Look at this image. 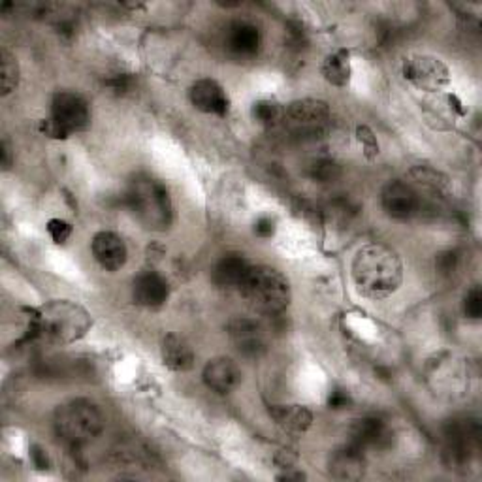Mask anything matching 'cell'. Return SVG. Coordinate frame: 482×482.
Returning <instances> with one entry per match:
<instances>
[{"mask_svg": "<svg viewBox=\"0 0 482 482\" xmlns=\"http://www.w3.org/2000/svg\"><path fill=\"white\" fill-rule=\"evenodd\" d=\"M356 290L370 299L392 296L404 281V263L399 254L385 244H368L360 247L351 266Z\"/></svg>", "mask_w": 482, "mask_h": 482, "instance_id": "1", "label": "cell"}, {"mask_svg": "<svg viewBox=\"0 0 482 482\" xmlns=\"http://www.w3.org/2000/svg\"><path fill=\"white\" fill-rule=\"evenodd\" d=\"M93 325L85 308L70 299H53L27 317V335L48 345H70L82 339Z\"/></svg>", "mask_w": 482, "mask_h": 482, "instance_id": "2", "label": "cell"}, {"mask_svg": "<svg viewBox=\"0 0 482 482\" xmlns=\"http://www.w3.org/2000/svg\"><path fill=\"white\" fill-rule=\"evenodd\" d=\"M127 202L134 217L149 230H168L174 220V204L165 183L151 175H138L129 191Z\"/></svg>", "mask_w": 482, "mask_h": 482, "instance_id": "3", "label": "cell"}, {"mask_svg": "<svg viewBox=\"0 0 482 482\" xmlns=\"http://www.w3.org/2000/svg\"><path fill=\"white\" fill-rule=\"evenodd\" d=\"M247 304L256 313L275 317L290 304V285L287 277L270 266H253L241 285Z\"/></svg>", "mask_w": 482, "mask_h": 482, "instance_id": "4", "label": "cell"}, {"mask_svg": "<svg viewBox=\"0 0 482 482\" xmlns=\"http://www.w3.org/2000/svg\"><path fill=\"white\" fill-rule=\"evenodd\" d=\"M55 432L72 449L87 445L104 428V416L89 399H72L55 411Z\"/></svg>", "mask_w": 482, "mask_h": 482, "instance_id": "5", "label": "cell"}, {"mask_svg": "<svg viewBox=\"0 0 482 482\" xmlns=\"http://www.w3.org/2000/svg\"><path fill=\"white\" fill-rule=\"evenodd\" d=\"M401 74L411 85L428 93H439L451 84L449 67L433 55H413L406 58Z\"/></svg>", "mask_w": 482, "mask_h": 482, "instance_id": "6", "label": "cell"}, {"mask_svg": "<svg viewBox=\"0 0 482 482\" xmlns=\"http://www.w3.org/2000/svg\"><path fill=\"white\" fill-rule=\"evenodd\" d=\"M51 119L67 136L82 132L91 123V110L87 100L72 91H60L53 96Z\"/></svg>", "mask_w": 482, "mask_h": 482, "instance_id": "7", "label": "cell"}, {"mask_svg": "<svg viewBox=\"0 0 482 482\" xmlns=\"http://www.w3.org/2000/svg\"><path fill=\"white\" fill-rule=\"evenodd\" d=\"M285 117L298 132L315 134L328 123L330 106L320 98H299L287 106Z\"/></svg>", "mask_w": 482, "mask_h": 482, "instance_id": "8", "label": "cell"}, {"mask_svg": "<svg viewBox=\"0 0 482 482\" xmlns=\"http://www.w3.org/2000/svg\"><path fill=\"white\" fill-rule=\"evenodd\" d=\"M394 432L388 426V422L380 416L370 415L354 422L353 426V447L360 449L362 452L368 449L385 451L392 445Z\"/></svg>", "mask_w": 482, "mask_h": 482, "instance_id": "9", "label": "cell"}, {"mask_svg": "<svg viewBox=\"0 0 482 482\" xmlns=\"http://www.w3.org/2000/svg\"><path fill=\"white\" fill-rule=\"evenodd\" d=\"M228 335L239 354L258 358L266 351V332L253 318H234L228 325Z\"/></svg>", "mask_w": 482, "mask_h": 482, "instance_id": "10", "label": "cell"}, {"mask_svg": "<svg viewBox=\"0 0 482 482\" xmlns=\"http://www.w3.org/2000/svg\"><path fill=\"white\" fill-rule=\"evenodd\" d=\"M380 202H383L387 215L397 220L413 217L420 208L416 191L409 183H404V181H390V183H387L383 192H380Z\"/></svg>", "mask_w": 482, "mask_h": 482, "instance_id": "11", "label": "cell"}, {"mask_svg": "<svg viewBox=\"0 0 482 482\" xmlns=\"http://www.w3.org/2000/svg\"><path fill=\"white\" fill-rule=\"evenodd\" d=\"M189 98H191V104L202 113L227 115L230 110L228 94L225 93L223 87H220V84H217L215 79H210V77L194 82L189 91Z\"/></svg>", "mask_w": 482, "mask_h": 482, "instance_id": "12", "label": "cell"}, {"mask_svg": "<svg viewBox=\"0 0 482 482\" xmlns=\"http://www.w3.org/2000/svg\"><path fill=\"white\" fill-rule=\"evenodd\" d=\"M91 249H93V256L96 263L108 272H117L127 264V256H129L127 245L123 237L117 236L115 232L103 230L94 234L91 241Z\"/></svg>", "mask_w": 482, "mask_h": 482, "instance_id": "13", "label": "cell"}, {"mask_svg": "<svg viewBox=\"0 0 482 482\" xmlns=\"http://www.w3.org/2000/svg\"><path fill=\"white\" fill-rule=\"evenodd\" d=\"M170 296L168 281L156 272H144L134 279L132 298L138 306L146 309L163 308Z\"/></svg>", "mask_w": 482, "mask_h": 482, "instance_id": "14", "label": "cell"}, {"mask_svg": "<svg viewBox=\"0 0 482 482\" xmlns=\"http://www.w3.org/2000/svg\"><path fill=\"white\" fill-rule=\"evenodd\" d=\"M202 377L210 390L217 394H230L239 385L241 371L234 360L227 356H217L208 362Z\"/></svg>", "mask_w": 482, "mask_h": 482, "instance_id": "15", "label": "cell"}, {"mask_svg": "<svg viewBox=\"0 0 482 482\" xmlns=\"http://www.w3.org/2000/svg\"><path fill=\"white\" fill-rule=\"evenodd\" d=\"M249 260L244 254H225L213 268V281L220 289H241L251 272Z\"/></svg>", "mask_w": 482, "mask_h": 482, "instance_id": "16", "label": "cell"}, {"mask_svg": "<svg viewBox=\"0 0 482 482\" xmlns=\"http://www.w3.org/2000/svg\"><path fill=\"white\" fill-rule=\"evenodd\" d=\"M160 356H163V364L177 373H185L194 366L192 347L177 334H168L163 339V344H160Z\"/></svg>", "mask_w": 482, "mask_h": 482, "instance_id": "17", "label": "cell"}, {"mask_svg": "<svg viewBox=\"0 0 482 482\" xmlns=\"http://www.w3.org/2000/svg\"><path fill=\"white\" fill-rule=\"evenodd\" d=\"M366 473V460L356 447H347L334 452L330 458V475L339 480H358Z\"/></svg>", "mask_w": 482, "mask_h": 482, "instance_id": "18", "label": "cell"}, {"mask_svg": "<svg viewBox=\"0 0 482 482\" xmlns=\"http://www.w3.org/2000/svg\"><path fill=\"white\" fill-rule=\"evenodd\" d=\"M263 36H260L258 27L251 23H236L228 29L227 34V48L236 57H253L258 53Z\"/></svg>", "mask_w": 482, "mask_h": 482, "instance_id": "19", "label": "cell"}, {"mask_svg": "<svg viewBox=\"0 0 482 482\" xmlns=\"http://www.w3.org/2000/svg\"><path fill=\"white\" fill-rule=\"evenodd\" d=\"M270 413L277 426L287 433H306L313 424V415L304 406H275Z\"/></svg>", "mask_w": 482, "mask_h": 482, "instance_id": "20", "label": "cell"}, {"mask_svg": "<svg viewBox=\"0 0 482 482\" xmlns=\"http://www.w3.org/2000/svg\"><path fill=\"white\" fill-rule=\"evenodd\" d=\"M325 79L328 84L335 87H347L351 82V53L347 49H335L328 53L323 60V67H320Z\"/></svg>", "mask_w": 482, "mask_h": 482, "instance_id": "21", "label": "cell"}, {"mask_svg": "<svg viewBox=\"0 0 482 482\" xmlns=\"http://www.w3.org/2000/svg\"><path fill=\"white\" fill-rule=\"evenodd\" d=\"M411 179L415 181V183L422 189H426L428 192H433V194H441L445 192L449 189V177L445 174H441L439 170L432 168V166H415L411 172H409Z\"/></svg>", "mask_w": 482, "mask_h": 482, "instance_id": "22", "label": "cell"}, {"mask_svg": "<svg viewBox=\"0 0 482 482\" xmlns=\"http://www.w3.org/2000/svg\"><path fill=\"white\" fill-rule=\"evenodd\" d=\"M308 175L315 183H334L341 175V166L332 158H315L308 166Z\"/></svg>", "mask_w": 482, "mask_h": 482, "instance_id": "23", "label": "cell"}, {"mask_svg": "<svg viewBox=\"0 0 482 482\" xmlns=\"http://www.w3.org/2000/svg\"><path fill=\"white\" fill-rule=\"evenodd\" d=\"M283 117H285V112L275 103V100H258V103H254L253 106V119L258 125L273 127Z\"/></svg>", "mask_w": 482, "mask_h": 482, "instance_id": "24", "label": "cell"}, {"mask_svg": "<svg viewBox=\"0 0 482 482\" xmlns=\"http://www.w3.org/2000/svg\"><path fill=\"white\" fill-rule=\"evenodd\" d=\"M0 74H3V94L6 96L19 84L17 58L6 48H3V51H0Z\"/></svg>", "mask_w": 482, "mask_h": 482, "instance_id": "25", "label": "cell"}, {"mask_svg": "<svg viewBox=\"0 0 482 482\" xmlns=\"http://www.w3.org/2000/svg\"><path fill=\"white\" fill-rule=\"evenodd\" d=\"M104 87L115 96H123L134 89V77L127 72H115L104 77Z\"/></svg>", "mask_w": 482, "mask_h": 482, "instance_id": "26", "label": "cell"}, {"mask_svg": "<svg viewBox=\"0 0 482 482\" xmlns=\"http://www.w3.org/2000/svg\"><path fill=\"white\" fill-rule=\"evenodd\" d=\"M356 138H358V142L362 144V147H364V155L368 158H375L379 155L377 136L373 134V130L370 127H366V125L356 127Z\"/></svg>", "mask_w": 482, "mask_h": 482, "instance_id": "27", "label": "cell"}, {"mask_svg": "<svg viewBox=\"0 0 482 482\" xmlns=\"http://www.w3.org/2000/svg\"><path fill=\"white\" fill-rule=\"evenodd\" d=\"M464 315L471 320H478L482 317V292L478 287H473L464 298Z\"/></svg>", "mask_w": 482, "mask_h": 482, "instance_id": "28", "label": "cell"}, {"mask_svg": "<svg viewBox=\"0 0 482 482\" xmlns=\"http://www.w3.org/2000/svg\"><path fill=\"white\" fill-rule=\"evenodd\" d=\"M46 228L49 237L53 239V244H65V241L72 236V225L63 219H51Z\"/></svg>", "mask_w": 482, "mask_h": 482, "instance_id": "29", "label": "cell"}, {"mask_svg": "<svg viewBox=\"0 0 482 482\" xmlns=\"http://www.w3.org/2000/svg\"><path fill=\"white\" fill-rule=\"evenodd\" d=\"M458 264L460 256L456 251H445L435 258V270L439 275H452L458 270Z\"/></svg>", "mask_w": 482, "mask_h": 482, "instance_id": "30", "label": "cell"}, {"mask_svg": "<svg viewBox=\"0 0 482 482\" xmlns=\"http://www.w3.org/2000/svg\"><path fill=\"white\" fill-rule=\"evenodd\" d=\"M351 404H353V399H351L349 392H345V390H332L328 396V407L330 409L341 411V409L351 407Z\"/></svg>", "mask_w": 482, "mask_h": 482, "instance_id": "31", "label": "cell"}, {"mask_svg": "<svg viewBox=\"0 0 482 482\" xmlns=\"http://www.w3.org/2000/svg\"><path fill=\"white\" fill-rule=\"evenodd\" d=\"M253 230L258 237L268 239L275 234V220L272 217H260V219H256Z\"/></svg>", "mask_w": 482, "mask_h": 482, "instance_id": "32", "label": "cell"}, {"mask_svg": "<svg viewBox=\"0 0 482 482\" xmlns=\"http://www.w3.org/2000/svg\"><path fill=\"white\" fill-rule=\"evenodd\" d=\"M40 132L46 134L48 138H53V139H65V138H68L63 130H60V127L55 123V120L51 117L40 120Z\"/></svg>", "mask_w": 482, "mask_h": 482, "instance_id": "33", "label": "cell"}, {"mask_svg": "<svg viewBox=\"0 0 482 482\" xmlns=\"http://www.w3.org/2000/svg\"><path fill=\"white\" fill-rule=\"evenodd\" d=\"M31 456H32V461H34V466L38 469H48L49 468V460H48V454H46L44 449L32 447L31 449Z\"/></svg>", "mask_w": 482, "mask_h": 482, "instance_id": "34", "label": "cell"}, {"mask_svg": "<svg viewBox=\"0 0 482 482\" xmlns=\"http://www.w3.org/2000/svg\"><path fill=\"white\" fill-rule=\"evenodd\" d=\"M3 163L6 168L10 166V149L6 147V144H3Z\"/></svg>", "mask_w": 482, "mask_h": 482, "instance_id": "35", "label": "cell"}]
</instances>
